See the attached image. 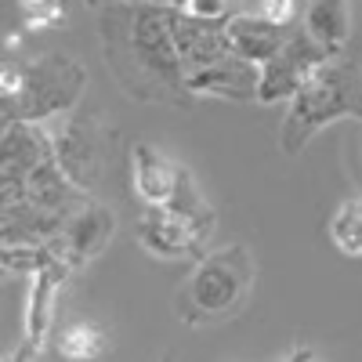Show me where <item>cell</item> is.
<instances>
[{
    "label": "cell",
    "instance_id": "cell-2",
    "mask_svg": "<svg viewBox=\"0 0 362 362\" xmlns=\"http://www.w3.org/2000/svg\"><path fill=\"white\" fill-rule=\"evenodd\" d=\"M257 283V261L254 250L243 243H232L221 250H206L192 261L185 283L174 293V315L192 329L221 326L235 319L250 305Z\"/></svg>",
    "mask_w": 362,
    "mask_h": 362
},
{
    "label": "cell",
    "instance_id": "cell-3",
    "mask_svg": "<svg viewBox=\"0 0 362 362\" xmlns=\"http://www.w3.org/2000/svg\"><path fill=\"white\" fill-rule=\"evenodd\" d=\"M83 90L87 69L62 51H44L37 58H4L0 116H4V124H11V119L47 124L54 116L73 112Z\"/></svg>",
    "mask_w": 362,
    "mask_h": 362
},
{
    "label": "cell",
    "instance_id": "cell-12",
    "mask_svg": "<svg viewBox=\"0 0 362 362\" xmlns=\"http://www.w3.org/2000/svg\"><path fill=\"white\" fill-rule=\"evenodd\" d=\"M185 174L189 167L167 160L153 145H145V141L131 145V181H134V196L141 199V206H170Z\"/></svg>",
    "mask_w": 362,
    "mask_h": 362
},
{
    "label": "cell",
    "instance_id": "cell-11",
    "mask_svg": "<svg viewBox=\"0 0 362 362\" xmlns=\"http://www.w3.org/2000/svg\"><path fill=\"white\" fill-rule=\"evenodd\" d=\"M189 87H192L196 98L210 95V98H225V102H257L261 66L243 58L239 51H228L218 62L189 73Z\"/></svg>",
    "mask_w": 362,
    "mask_h": 362
},
{
    "label": "cell",
    "instance_id": "cell-14",
    "mask_svg": "<svg viewBox=\"0 0 362 362\" xmlns=\"http://www.w3.org/2000/svg\"><path fill=\"white\" fill-rule=\"evenodd\" d=\"M0 247H44L62 235L66 221L62 214L29 203V199H4L0 206Z\"/></svg>",
    "mask_w": 362,
    "mask_h": 362
},
{
    "label": "cell",
    "instance_id": "cell-15",
    "mask_svg": "<svg viewBox=\"0 0 362 362\" xmlns=\"http://www.w3.org/2000/svg\"><path fill=\"white\" fill-rule=\"evenodd\" d=\"M293 33V25H276L272 18H264L261 11H235L228 18V40H232V51H239L250 62L264 66L272 54H276Z\"/></svg>",
    "mask_w": 362,
    "mask_h": 362
},
{
    "label": "cell",
    "instance_id": "cell-22",
    "mask_svg": "<svg viewBox=\"0 0 362 362\" xmlns=\"http://www.w3.org/2000/svg\"><path fill=\"white\" fill-rule=\"evenodd\" d=\"M95 4H105V0H87V8H95ZM131 4H167V8H185L189 0H131Z\"/></svg>",
    "mask_w": 362,
    "mask_h": 362
},
{
    "label": "cell",
    "instance_id": "cell-4",
    "mask_svg": "<svg viewBox=\"0 0 362 362\" xmlns=\"http://www.w3.org/2000/svg\"><path fill=\"white\" fill-rule=\"evenodd\" d=\"M337 119H362V69L344 54H334L315 66L312 76L290 98L279 127L283 156H300L308 141Z\"/></svg>",
    "mask_w": 362,
    "mask_h": 362
},
{
    "label": "cell",
    "instance_id": "cell-8",
    "mask_svg": "<svg viewBox=\"0 0 362 362\" xmlns=\"http://www.w3.org/2000/svg\"><path fill=\"white\" fill-rule=\"evenodd\" d=\"M54 160V134L33 119H11L0 134V189L4 199H18L25 177L40 163Z\"/></svg>",
    "mask_w": 362,
    "mask_h": 362
},
{
    "label": "cell",
    "instance_id": "cell-18",
    "mask_svg": "<svg viewBox=\"0 0 362 362\" xmlns=\"http://www.w3.org/2000/svg\"><path fill=\"white\" fill-rule=\"evenodd\" d=\"M329 243L344 257H362V196L344 199L329 218Z\"/></svg>",
    "mask_w": 362,
    "mask_h": 362
},
{
    "label": "cell",
    "instance_id": "cell-17",
    "mask_svg": "<svg viewBox=\"0 0 362 362\" xmlns=\"http://www.w3.org/2000/svg\"><path fill=\"white\" fill-rule=\"evenodd\" d=\"M109 351V337L98 322L73 319L54 334V355L62 358H98Z\"/></svg>",
    "mask_w": 362,
    "mask_h": 362
},
{
    "label": "cell",
    "instance_id": "cell-9",
    "mask_svg": "<svg viewBox=\"0 0 362 362\" xmlns=\"http://www.w3.org/2000/svg\"><path fill=\"white\" fill-rule=\"evenodd\" d=\"M73 276V264L58 254L51 257L37 276H33V286H29V305H25V329H22V344L18 351L11 355L15 362L22 358H33L44 351V341L51 337V322H54V305H58V293L66 290Z\"/></svg>",
    "mask_w": 362,
    "mask_h": 362
},
{
    "label": "cell",
    "instance_id": "cell-19",
    "mask_svg": "<svg viewBox=\"0 0 362 362\" xmlns=\"http://www.w3.org/2000/svg\"><path fill=\"white\" fill-rule=\"evenodd\" d=\"M51 257H58L54 243H44V247H4L0 250V264H4L8 276H29V279H33Z\"/></svg>",
    "mask_w": 362,
    "mask_h": 362
},
{
    "label": "cell",
    "instance_id": "cell-7",
    "mask_svg": "<svg viewBox=\"0 0 362 362\" xmlns=\"http://www.w3.org/2000/svg\"><path fill=\"white\" fill-rule=\"evenodd\" d=\"M326 58H334L322 44H315L305 25H293L290 40L268 58V62L261 66V90H257V102L261 105H276V102H290L300 83H305L312 76L315 66H322Z\"/></svg>",
    "mask_w": 362,
    "mask_h": 362
},
{
    "label": "cell",
    "instance_id": "cell-16",
    "mask_svg": "<svg viewBox=\"0 0 362 362\" xmlns=\"http://www.w3.org/2000/svg\"><path fill=\"white\" fill-rule=\"evenodd\" d=\"M300 25L329 54H344L351 40V4L348 0H308L300 11Z\"/></svg>",
    "mask_w": 362,
    "mask_h": 362
},
{
    "label": "cell",
    "instance_id": "cell-6",
    "mask_svg": "<svg viewBox=\"0 0 362 362\" xmlns=\"http://www.w3.org/2000/svg\"><path fill=\"white\" fill-rule=\"evenodd\" d=\"M54 134V160L80 189H95L105 170V131L95 112H69Z\"/></svg>",
    "mask_w": 362,
    "mask_h": 362
},
{
    "label": "cell",
    "instance_id": "cell-1",
    "mask_svg": "<svg viewBox=\"0 0 362 362\" xmlns=\"http://www.w3.org/2000/svg\"><path fill=\"white\" fill-rule=\"evenodd\" d=\"M95 25L102 40V58L112 73V83L131 102L141 105H174L192 109L185 66L174 40V8L167 4H131V0H105L95 4Z\"/></svg>",
    "mask_w": 362,
    "mask_h": 362
},
{
    "label": "cell",
    "instance_id": "cell-13",
    "mask_svg": "<svg viewBox=\"0 0 362 362\" xmlns=\"http://www.w3.org/2000/svg\"><path fill=\"white\" fill-rule=\"evenodd\" d=\"M174 40H177V54L181 66H185V76L218 62L232 51L228 40V22H210V18H196L189 11L174 8Z\"/></svg>",
    "mask_w": 362,
    "mask_h": 362
},
{
    "label": "cell",
    "instance_id": "cell-21",
    "mask_svg": "<svg viewBox=\"0 0 362 362\" xmlns=\"http://www.w3.org/2000/svg\"><path fill=\"white\" fill-rule=\"evenodd\" d=\"M257 11L264 18H272L276 25H297V11H300V0H261Z\"/></svg>",
    "mask_w": 362,
    "mask_h": 362
},
{
    "label": "cell",
    "instance_id": "cell-5",
    "mask_svg": "<svg viewBox=\"0 0 362 362\" xmlns=\"http://www.w3.org/2000/svg\"><path fill=\"white\" fill-rule=\"evenodd\" d=\"M134 232L138 243L160 261H196L206 254V243L214 235V228H206L170 206H145L138 214Z\"/></svg>",
    "mask_w": 362,
    "mask_h": 362
},
{
    "label": "cell",
    "instance_id": "cell-10",
    "mask_svg": "<svg viewBox=\"0 0 362 362\" xmlns=\"http://www.w3.org/2000/svg\"><path fill=\"white\" fill-rule=\"evenodd\" d=\"M112 232H116L112 210L90 196L83 206L73 210V218L66 221L62 235L54 239V247H58V254L73 264V272H80V268H87L95 257H102V250L109 247Z\"/></svg>",
    "mask_w": 362,
    "mask_h": 362
},
{
    "label": "cell",
    "instance_id": "cell-20",
    "mask_svg": "<svg viewBox=\"0 0 362 362\" xmlns=\"http://www.w3.org/2000/svg\"><path fill=\"white\" fill-rule=\"evenodd\" d=\"M181 11H189L196 18H210V22H228L235 15V0H189Z\"/></svg>",
    "mask_w": 362,
    "mask_h": 362
}]
</instances>
